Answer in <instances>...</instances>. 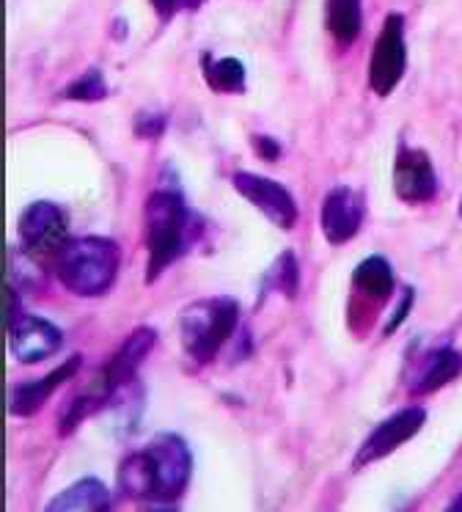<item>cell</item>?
<instances>
[{"label": "cell", "instance_id": "19", "mask_svg": "<svg viewBox=\"0 0 462 512\" xmlns=\"http://www.w3.org/2000/svg\"><path fill=\"white\" fill-rule=\"evenodd\" d=\"M204 83L215 94H245V67L240 58H201Z\"/></svg>", "mask_w": 462, "mask_h": 512}, {"label": "cell", "instance_id": "7", "mask_svg": "<svg viewBox=\"0 0 462 512\" xmlns=\"http://www.w3.org/2000/svg\"><path fill=\"white\" fill-rule=\"evenodd\" d=\"M231 185H234V190L240 193L242 199L253 204L281 232H289L297 223V215H300L297 201L281 182L262 177V174H251V171H237L231 177Z\"/></svg>", "mask_w": 462, "mask_h": 512}, {"label": "cell", "instance_id": "13", "mask_svg": "<svg viewBox=\"0 0 462 512\" xmlns=\"http://www.w3.org/2000/svg\"><path fill=\"white\" fill-rule=\"evenodd\" d=\"M154 342H157V334H154V328H149V325H141V328H135L124 342H121V347L113 353V356L108 358V364L102 367V372H105V378L116 386V389H124L127 383H132L135 380V375H138V367H141L143 361H146V356L152 353Z\"/></svg>", "mask_w": 462, "mask_h": 512}, {"label": "cell", "instance_id": "9", "mask_svg": "<svg viewBox=\"0 0 462 512\" xmlns=\"http://www.w3.org/2000/svg\"><path fill=\"white\" fill-rule=\"evenodd\" d=\"M394 193L405 204H427L438 196L432 157L416 146H402L394 160Z\"/></svg>", "mask_w": 462, "mask_h": 512}, {"label": "cell", "instance_id": "25", "mask_svg": "<svg viewBox=\"0 0 462 512\" xmlns=\"http://www.w3.org/2000/svg\"><path fill=\"white\" fill-rule=\"evenodd\" d=\"M152 9L163 23H168L176 14V9H179V0H152Z\"/></svg>", "mask_w": 462, "mask_h": 512}, {"label": "cell", "instance_id": "11", "mask_svg": "<svg viewBox=\"0 0 462 512\" xmlns=\"http://www.w3.org/2000/svg\"><path fill=\"white\" fill-rule=\"evenodd\" d=\"M363 212H366V204L358 190L347 185L330 188L319 210V229L325 234V240L330 245L350 243L352 237L361 232Z\"/></svg>", "mask_w": 462, "mask_h": 512}, {"label": "cell", "instance_id": "23", "mask_svg": "<svg viewBox=\"0 0 462 512\" xmlns=\"http://www.w3.org/2000/svg\"><path fill=\"white\" fill-rule=\"evenodd\" d=\"M413 303H416V290L413 287H405V292H402V298H399V306H396L394 312H391V317L385 320L383 325V334L391 336L399 331V325L405 323L407 314L413 312Z\"/></svg>", "mask_w": 462, "mask_h": 512}, {"label": "cell", "instance_id": "21", "mask_svg": "<svg viewBox=\"0 0 462 512\" xmlns=\"http://www.w3.org/2000/svg\"><path fill=\"white\" fill-rule=\"evenodd\" d=\"M64 100L72 102H99L108 97V83H105V75H102V69L91 67L86 75H80L77 80H72L69 86L61 94Z\"/></svg>", "mask_w": 462, "mask_h": 512}, {"label": "cell", "instance_id": "22", "mask_svg": "<svg viewBox=\"0 0 462 512\" xmlns=\"http://www.w3.org/2000/svg\"><path fill=\"white\" fill-rule=\"evenodd\" d=\"M168 130V116L154 111H138L132 119V133L143 141H157Z\"/></svg>", "mask_w": 462, "mask_h": 512}, {"label": "cell", "instance_id": "5", "mask_svg": "<svg viewBox=\"0 0 462 512\" xmlns=\"http://www.w3.org/2000/svg\"><path fill=\"white\" fill-rule=\"evenodd\" d=\"M146 452L152 457L154 479H157V499L160 507H174V501L187 490L193 457L190 449L176 433L154 435L146 444Z\"/></svg>", "mask_w": 462, "mask_h": 512}, {"label": "cell", "instance_id": "2", "mask_svg": "<svg viewBox=\"0 0 462 512\" xmlns=\"http://www.w3.org/2000/svg\"><path fill=\"white\" fill-rule=\"evenodd\" d=\"M119 245L108 237H69L53 256L55 279L77 298H102L116 284Z\"/></svg>", "mask_w": 462, "mask_h": 512}, {"label": "cell", "instance_id": "28", "mask_svg": "<svg viewBox=\"0 0 462 512\" xmlns=\"http://www.w3.org/2000/svg\"><path fill=\"white\" fill-rule=\"evenodd\" d=\"M460 218H462V201H460Z\"/></svg>", "mask_w": 462, "mask_h": 512}, {"label": "cell", "instance_id": "17", "mask_svg": "<svg viewBox=\"0 0 462 512\" xmlns=\"http://www.w3.org/2000/svg\"><path fill=\"white\" fill-rule=\"evenodd\" d=\"M119 490L127 499L154 501L157 499V479H154L152 457L146 449L132 452L121 460L119 466Z\"/></svg>", "mask_w": 462, "mask_h": 512}, {"label": "cell", "instance_id": "8", "mask_svg": "<svg viewBox=\"0 0 462 512\" xmlns=\"http://www.w3.org/2000/svg\"><path fill=\"white\" fill-rule=\"evenodd\" d=\"M424 422H427V408H421V405H407L402 411H396L394 416H388L385 422L374 427L372 435L355 452L352 468L361 471V468L372 466V463L383 460V457L394 455L399 446L410 441L413 435H418Z\"/></svg>", "mask_w": 462, "mask_h": 512}, {"label": "cell", "instance_id": "18", "mask_svg": "<svg viewBox=\"0 0 462 512\" xmlns=\"http://www.w3.org/2000/svg\"><path fill=\"white\" fill-rule=\"evenodd\" d=\"M325 28L330 39L347 50L361 36L363 0H325Z\"/></svg>", "mask_w": 462, "mask_h": 512}, {"label": "cell", "instance_id": "16", "mask_svg": "<svg viewBox=\"0 0 462 512\" xmlns=\"http://www.w3.org/2000/svg\"><path fill=\"white\" fill-rule=\"evenodd\" d=\"M50 512H102L110 510V493L105 488V482H99L94 477H86L61 490L50 504Z\"/></svg>", "mask_w": 462, "mask_h": 512}, {"label": "cell", "instance_id": "12", "mask_svg": "<svg viewBox=\"0 0 462 512\" xmlns=\"http://www.w3.org/2000/svg\"><path fill=\"white\" fill-rule=\"evenodd\" d=\"M80 367H83V356H72V358H66L61 367H55L53 372H47L44 378L14 383L9 391L11 416H20V419H25V416H33V413L42 411V405L53 397V391L75 378L77 372H80Z\"/></svg>", "mask_w": 462, "mask_h": 512}, {"label": "cell", "instance_id": "10", "mask_svg": "<svg viewBox=\"0 0 462 512\" xmlns=\"http://www.w3.org/2000/svg\"><path fill=\"white\" fill-rule=\"evenodd\" d=\"M64 345V331L39 314H20L9 325V347L20 364H39Z\"/></svg>", "mask_w": 462, "mask_h": 512}, {"label": "cell", "instance_id": "14", "mask_svg": "<svg viewBox=\"0 0 462 512\" xmlns=\"http://www.w3.org/2000/svg\"><path fill=\"white\" fill-rule=\"evenodd\" d=\"M462 375V353L454 347H438L432 350L421 367L416 369V375L410 380V391L413 394H432L440 391L443 386H449L451 380H457Z\"/></svg>", "mask_w": 462, "mask_h": 512}, {"label": "cell", "instance_id": "15", "mask_svg": "<svg viewBox=\"0 0 462 512\" xmlns=\"http://www.w3.org/2000/svg\"><path fill=\"white\" fill-rule=\"evenodd\" d=\"M394 287V268H391V262L385 256H366L363 262H358V268L352 270V290L363 295L374 309L383 306L394 295Z\"/></svg>", "mask_w": 462, "mask_h": 512}, {"label": "cell", "instance_id": "24", "mask_svg": "<svg viewBox=\"0 0 462 512\" xmlns=\"http://www.w3.org/2000/svg\"><path fill=\"white\" fill-rule=\"evenodd\" d=\"M251 146L256 149V155L267 160V163H275L281 157V144L275 138H270V135H253Z\"/></svg>", "mask_w": 462, "mask_h": 512}, {"label": "cell", "instance_id": "6", "mask_svg": "<svg viewBox=\"0 0 462 512\" xmlns=\"http://www.w3.org/2000/svg\"><path fill=\"white\" fill-rule=\"evenodd\" d=\"M20 245L33 256H55L69 240V218L61 204L55 201H33L22 210L17 221Z\"/></svg>", "mask_w": 462, "mask_h": 512}, {"label": "cell", "instance_id": "1", "mask_svg": "<svg viewBox=\"0 0 462 512\" xmlns=\"http://www.w3.org/2000/svg\"><path fill=\"white\" fill-rule=\"evenodd\" d=\"M143 221H146V251H149L146 281L154 284L193 248L198 237V221L176 190L152 193L143 210Z\"/></svg>", "mask_w": 462, "mask_h": 512}, {"label": "cell", "instance_id": "3", "mask_svg": "<svg viewBox=\"0 0 462 512\" xmlns=\"http://www.w3.org/2000/svg\"><path fill=\"white\" fill-rule=\"evenodd\" d=\"M240 323V303L231 298H204L179 314V336L185 353L196 364L215 361Z\"/></svg>", "mask_w": 462, "mask_h": 512}, {"label": "cell", "instance_id": "4", "mask_svg": "<svg viewBox=\"0 0 462 512\" xmlns=\"http://www.w3.org/2000/svg\"><path fill=\"white\" fill-rule=\"evenodd\" d=\"M407 69V42H405V17L388 14L383 28L372 47V64H369V86L377 97H391L402 83Z\"/></svg>", "mask_w": 462, "mask_h": 512}, {"label": "cell", "instance_id": "27", "mask_svg": "<svg viewBox=\"0 0 462 512\" xmlns=\"http://www.w3.org/2000/svg\"><path fill=\"white\" fill-rule=\"evenodd\" d=\"M449 510H454V512H462V493H460V496H457V499L451 501V504H449Z\"/></svg>", "mask_w": 462, "mask_h": 512}, {"label": "cell", "instance_id": "20", "mask_svg": "<svg viewBox=\"0 0 462 512\" xmlns=\"http://www.w3.org/2000/svg\"><path fill=\"white\" fill-rule=\"evenodd\" d=\"M297 287H300V268L292 251H284L273 262V268L264 273V290L281 292L284 298H297Z\"/></svg>", "mask_w": 462, "mask_h": 512}, {"label": "cell", "instance_id": "26", "mask_svg": "<svg viewBox=\"0 0 462 512\" xmlns=\"http://www.w3.org/2000/svg\"><path fill=\"white\" fill-rule=\"evenodd\" d=\"M201 3H204V0H179V9H190V12H193Z\"/></svg>", "mask_w": 462, "mask_h": 512}]
</instances>
